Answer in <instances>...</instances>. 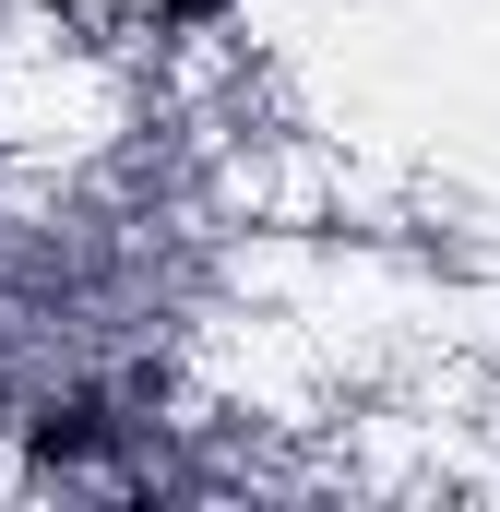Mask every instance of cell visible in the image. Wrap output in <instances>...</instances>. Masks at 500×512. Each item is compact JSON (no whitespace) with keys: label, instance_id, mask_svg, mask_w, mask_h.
I'll list each match as a JSON object with an SVG mask.
<instances>
[{"label":"cell","instance_id":"6da1fadb","mask_svg":"<svg viewBox=\"0 0 500 512\" xmlns=\"http://www.w3.org/2000/svg\"><path fill=\"white\" fill-rule=\"evenodd\" d=\"M155 12H167V24H215L227 0H155Z\"/></svg>","mask_w":500,"mask_h":512}]
</instances>
